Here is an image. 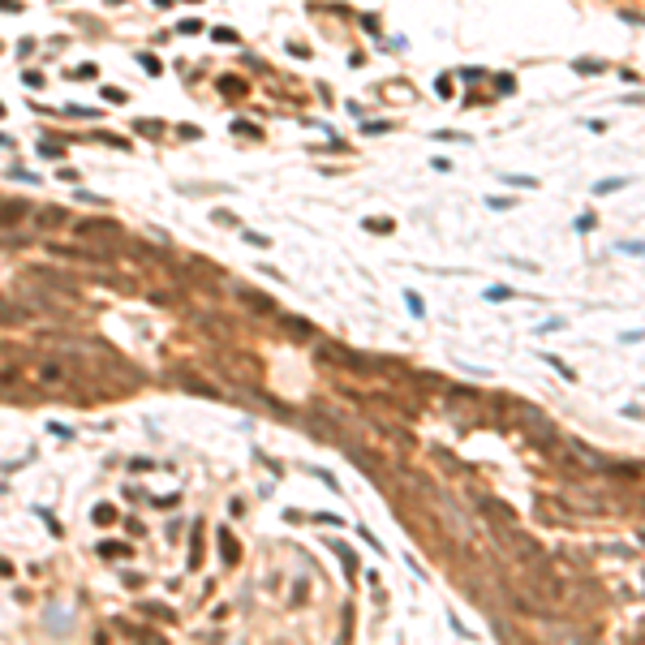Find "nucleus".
Wrapping results in <instances>:
<instances>
[{
	"label": "nucleus",
	"mask_w": 645,
	"mask_h": 645,
	"mask_svg": "<svg viewBox=\"0 0 645 645\" xmlns=\"http://www.w3.org/2000/svg\"><path fill=\"white\" fill-rule=\"evenodd\" d=\"M314 361H318V366H332V370H357V374L370 370L366 357L353 353V349L340 344V340H314Z\"/></svg>",
	"instance_id": "1"
},
{
	"label": "nucleus",
	"mask_w": 645,
	"mask_h": 645,
	"mask_svg": "<svg viewBox=\"0 0 645 645\" xmlns=\"http://www.w3.org/2000/svg\"><path fill=\"white\" fill-rule=\"evenodd\" d=\"M74 237L78 241H99V245H121V224L117 220H78L74 224Z\"/></svg>",
	"instance_id": "2"
},
{
	"label": "nucleus",
	"mask_w": 645,
	"mask_h": 645,
	"mask_svg": "<svg viewBox=\"0 0 645 645\" xmlns=\"http://www.w3.org/2000/svg\"><path fill=\"white\" fill-rule=\"evenodd\" d=\"M39 383L43 388H78V370L69 361H43L39 366Z\"/></svg>",
	"instance_id": "3"
},
{
	"label": "nucleus",
	"mask_w": 645,
	"mask_h": 645,
	"mask_svg": "<svg viewBox=\"0 0 645 645\" xmlns=\"http://www.w3.org/2000/svg\"><path fill=\"white\" fill-rule=\"evenodd\" d=\"M121 250H125L134 262H146V267H164V262H168L164 250H151L146 241H134V237H121Z\"/></svg>",
	"instance_id": "4"
},
{
	"label": "nucleus",
	"mask_w": 645,
	"mask_h": 645,
	"mask_svg": "<svg viewBox=\"0 0 645 645\" xmlns=\"http://www.w3.org/2000/svg\"><path fill=\"white\" fill-rule=\"evenodd\" d=\"M30 280L47 284V289H61V293H78V280H74V276H61V272H52V267H35Z\"/></svg>",
	"instance_id": "5"
},
{
	"label": "nucleus",
	"mask_w": 645,
	"mask_h": 645,
	"mask_svg": "<svg viewBox=\"0 0 645 645\" xmlns=\"http://www.w3.org/2000/svg\"><path fill=\"white\" fill-rule=\"evenodd\" d=\"M30 215V202L26 198H0V228H13L18 220Z\"/></svg>",
	"instance_id": "6"
},
{
	"label": "nucleus",
	"mask_w": 645,
	"mask_h": 645,
	"mask_svg": "<svg viewBox=\"0 0 645 645\" xmlns=\"http://www.w3.org/2000/svg\"><path fill=\"white\" fill-rule=\"evenodd\" d=\"M237 297H241V306L254 310V314H280V306L267 297V293H258V289H237Z\"/></svg>",
	"instance_id": "7"
},
{
	"label": "nucleus",
	"mask_w": 645,
	"mask_h": 645,
	"mask_svg": "<svg viewBox=\"0 0 645 645\" xmlns=\"http://www.w3.org/2000/svg\"><path fill=\"white\" fill-rule=\"evenodd\" d=\"M26 318H30L26 301H0V327H22Z\"/></svg>",
	"instance_id": "8"
},
{
	"label": "nucleus",
	"mask_w": 645,
	"mask_h": 645,
	"mask_svg": "<svg viewBox=\"0 0 645 645\" xmlns=\"http://www.w3.org/2000/svg\"><path fill=\"white\" fill-rule=\"evenodd\" d=\"M35 224H39V228H65V224H69V211H65V207H39V211H35Z\"/></svg>",
	"instance_id": "9"
},
{
	"label": "nucleus",
	"mask_w": 645,
	"mask_h": 645,
	"mask_svg": "<svg viewBox=\"0 0 645 645\" xmlns=\"http://www.w3.org/2000/svg\"><path fill=\"white\" fill-rule=\"evenodd\" d=\"M177 383H181L185 392H194V396H207V400H220V392H215V383H202V379H198V374H190V370H185V374H177Z\"/></svg>",
	"instance_id": "10"
},
{
	"label": "nucleus",
	"mask_w": 645,
	"mask_h": 645,
	"mask_svg": "<svg viewBox=\"0 0 645 645\" xmlns=\"http://www.w3.org/2000/svg\"><path fill=\"white\" fill-rule=\"evenodd\" d=\"M280 327H289V336H297V340H310L314 336V327L306 318H297V314H280Z\"/></svg>",
	"instance_id": "11"
},
{
	"label": "nucleus",
	"mask_w": 645,
	"mask_h": 645,
	"mask_svg": "<svg viewBox=\"0 0 645 645\" xmlns=\"http://www.w3.org/2000/svg\"><path fill=\"white\" fill-rule=\"evenodd\" d=\"M215 538H220V555H224V564L233 568V564L241 559V547H237V538H233L228 529H220V533H215Z\"/></svg>",
	"instance_id": "12"
},
{
	"label": "nucleus",
	"mask_w": 645,
	"mask_h": 645,
	"mask_svg": "<svg viewBox=\"0 0 645 645\" xmlns=\"http://www.w3.org/2000/svg\"><path fill=\"white\" fill-rule=\"evenodd\" d=\"M117 628H121V632H129V637H146V641H159L151 628H142V624H129V620H117Z\"/></svg>",
	"instance_id": "13"
},
{
	"label": "nucleus",
	"mask_w": 645,
	"mask_h": 645,
	"mask_svg": "<svg viewBox=\"0 0 645 645\" xmlns=\"http://www.w3.org/2000/svg\"><path fill=\"white\" fill-rule=\"evenodd\" d=\"M202 564V525H194V547H190V568Z\"/></svg>",
	"instance_id": "14"
},
{
	"label": "nucleus",
	"mask_w": 645,
	"mask_h": 645,
	"mask_svg": "<svg viewBox=\"0 0 645 645\" xmlns=\"http://www.w3.org/2000/svg\"><path fill=\"white\" fill-rule=\"evenodd\" d=\"M220 91L224 95H245V82L241 78H220Z\"/></svg>",
	"instance_id": "15"
},
{
	"label": "nucleus",
	"mask_w": 645,
	"mask_h": 645,
	"mask_svg": "<svg viewBox=\"0 0 645 645\" xmlns=\"http://www.w3.org/2000/svg\"><path fill=\"white\" fill-rule=\"evenodd\" d=\"M620 185H628V177H611V181H598V185H594V194H611V190H620Z\"/></svg>",
	"instance_id": "16"
},
{
	"label": "nucleus",
	"mask_w": 645,
	"mask_h": 645,
	"mask_svg": "<svg viewBox=\"0 0 645 645\" xmlns=\"http://www.w3.org/2000/svg\"><path fill=\"white\" fill-rule=\"evenodd\" d=\"M396 224L392 220H366V233H392Z\"/></svg>",
	"instance_id": "17"
},
{
	"label": "nucleus",
	"mask_w": 645,
	"mask_h": 645,
	"mask_svg": "<svg viewBox=\"0 0 645 645\" xmlns=\"http://www.w3.org/2000/svg\"><path fill=\"white\" fill-rule=\"evenodd\" d=\"M487 297H491V301H512V289H504V284H495V289H487Z\"/></svg>",
	"instance_id": "18"
},
{
	"label": "nucleus",
	"mask_w": 645,
	"mask_h": 645,
	"mask_svg": "<svg viewBox=\"0 0 645 645\" xmlns=\"http://www.w3.org/2000/svg\"><path fill=\"white\" fill-rule=\"evenodd\" d=\"M18 379H22V374L13 366H0V383H18Z\"/></svg>",
	"instance_id": "19"
},
{
	"label": "nucleus",
	"mask_w": 645,
	"mask_h": 645,
	"mask_svg": "<svg viewBox=\"0 0 645 645\" xmlns=\"http://www.w3.org/2000/svg\"><path fill=\"white\" fill-rule=\"evenodd\" d=\"M61 151H65L61 142H43V138H39V155H61Z\"/></svg>",
	"instance_id": "20"
},
{
	"label": "nucleus",
	"mask_w": 645,
	"mask_h": 645,
	"mask_svg": "<svg viewBox=\"0 0 645 645\" xmlns=\"http://www.w3.org/2000/svg\"><path fill=\"white\" fill-rule=\"evenodd\" d=\"M108 521H117L112 508H95V525H108Z\"/></svg>",
	"instance_id": "21"
},
{
	"label": "nucleus",
	"mask_w": 645,
	"mask_h": 645,
	"mask_svg": "<svg viewBox=\"0 0 645 645\" xmlns=\"http://www.w3.org/2000/svg\"><path fill=\"white\" fill-rule=\"evenodd\" d=\"M435 460H443V465H452V456H448V452H443V448H435ZM460 469H465V465H460V460H456V469H448V473H460Z\"/></svg>",
	"instance_id": "22"
},
{
	"label": "nucleus",
	"mask_w": 645,
	"mask_h": 645,
	"mask_svg": "<svg viewBox=\"0 0 645 645\" xmlns=\"http://www.w3.org/2000/svg\"><path fill=\"white\" fill-rule=\"evenodd\" d=\"M138 134H159V121H138Z\"/></svg>",
	"instance_id": "23"
},
{
	"label": "nucleus",
	"mask_w": 645,
	"mask_h": 645,
	"mask_svg": "<svg viewBox=\"0 0 645 645\" xmlns=\"http://www.w3.org/2000/svg\"><path fill=\"white\" fill-rule=\"evenodd\" d=\"M13 572V564H5V559H0V576H9Z\"/></svg>",
	"instance_id": "24"
},
{
	"label": "nucleus",
	"mask_w": 645,
	"mask_h": 645,
	"mask_svg": "<svg viewBox=\"0 0 645 645\" xmlns=\"http://www.w3.org/2000/svg\"><path fill=\"white\" fill-rule=\"evenodd\" d=\"M0 117H5V108H0Z\"/></svg>",
	"instance_id": "25"
}]
</instances>
